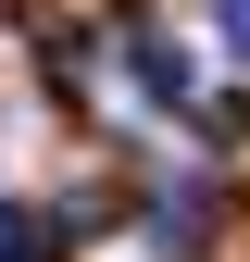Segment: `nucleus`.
Segmentation results:
<instances>
[{"mask_svg":"<svg viewBox=\"0 0 250 262\" xmlns=\"http://www.w3.org/2000/svg\"><path fill=\"white\" fill-rule=\"evenodd\" d=\"M125 75H138V100H163V113H187V100H200V62H187L163 25H125Z\"/></svg>","mask_w":250,"mask_h":262,"instance_id":"nucleus-1","label":"nucleus"},{"mask_svg":"<svg viewBox=\"0 0 250 262\" xmlns=\"http://www.w3.org/2000/svg\"><path fill=\"white\" fill-rule=\"evenodd\" d=\"M0 262H50V212L38 200H0Z\"/></svg>","mask_w":250,"mask_h":262,"instance_id":"nucleus-2","label":"nucleus"},{"mask_svg":"<svg viewBox=\"0 0 250 262\" xmlns=\"http://www.w3.org/2000/svg\"><path fill=\"white\" fill-rule=\"evenodd\" d=\"M213 38H225V62H250V0H213Z\"/></svg>","mask_w":250,"mask_h":262,"instance_id":"nucleus-3","label":"nucleus"}]
</instances>
